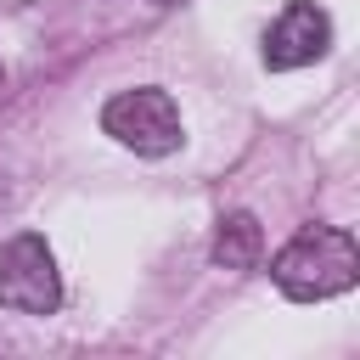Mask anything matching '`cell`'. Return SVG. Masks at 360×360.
I'll list each match as a JSON object with an SVG mask.
<instances>
[{"label":"cell","mask_w":360,"mask_h":360,"mask_svg":"<svg viewBox=\"0 0 360 360\" xmlns=\"http://www.w3.org/2000/svg\"><path fill=\"white\" fill-rule=\"evenodd\" d=\"M101 129H107L118 146L141 152V158H163V152L180 146V107H174V96L158 90V84L118 90V96L101 107Z\"/></svg>","instance_id":"cell-2"},{"label":"cell","mask_w":360,"mask_h":360,"mask_svg":"<svg viewBox=\"0 0 360 360\" xmlns=\"http://www.w3.org/2000/svg\"><path fill=\"white\" fill-rule=\"evenodd\" d=\"M0 304L17 309V315H51L62 304V276H56L45 236L17 231L0 248Z\"/></svg>","instance_id":"cell-3"},{"label":"cell","mask_w":360,"mask_h":360,"mask_svg":"<svg viewBox=\"0 0 360 360\" xmlns=\"http://www.w3.org/2000/svg\"><path fill=\"white\" fill-rule=\"evenodd\" d=\"M270 276L276 287L292 298V304H321V298H338L354 287L360 276V248L349 231L338 225H304L276 259H270Z\"/></svg>","instance_id":"cell-1"},{"label":"cell","mask_w":360,"mask_h":360,"mask_svg":"<svg viewBox=\"0 0 360 360\" xmlns=\"http://www.w3.org/2000/svg\"><path fill=\"white\" fill-rule=\"evenodd\" d=\"M259 253H264V231H259V219L242 214V208L225 214L219 231H214V264H219V270H253Z\"/></svg>","instance_id":"cell-5"},{"label":"cell","mask_w":360,"mask_h":360,"mask_svg":"<svg viewBox=\"0 0 360 360\" xmlns=\"http://www.w3.org/2000/svg\"><path fill=\"white\" fill-rule=\"evenodd\" d=\"M326 51H332V17L315 0H287L281 17L264 28V68H276V73L309 68Z\"/></svg>","instance_id":"cell-4"}]
</instances>
